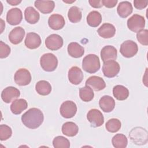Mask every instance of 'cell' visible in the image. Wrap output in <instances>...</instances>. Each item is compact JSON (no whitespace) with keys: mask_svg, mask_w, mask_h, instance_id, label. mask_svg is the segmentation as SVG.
Segmentation results:
<instances>
[{"mask_svg":"<svg viewBox=\"0 0 148 148\" xmlns=\"http://www.w3.org/2000/svg\"><path fill=\"white\" fill-rule=\"evenodd\" d=\"M68 77L69 81L74 85L80 84L83 79V73L82 71L77 66H72L68 71Z\"/></svg>","mask_w":148,"mask_h":148,"instance_id":"4fadbf2b","label":"cell"},{"mask_svg":"<svg viewBox=\"0 0 148 148\" xmlns=\"http://www.w3.org/2000/svg\"><path fill=\"white\" fill-rule=\"evenodd\" d=\"M20 95V92L17 88L9 86L3 90L1 93V98L3 102L9 103L16 99Z\"/></svg>","mask_w":148,"mask_h":148,"instance_id":"8fae6325","label":"cell"},{"mask_svg":"<svg viewBox=\"0 0 148 148\" xmlns=\"http://www.w3.org/2000/svg\"><path fill=\"white\" fill-rule=\"evenodd\" d=\"M133 11L132 5L128 1L121 2L117 8L119 16L122 18H126L130 16Z\"/></svg>","mask_w":148,"mask_h":148,"instance_id":"7402d4cb","label":"cell"},{"mask_svg":"<svg viewBox=\"0 0 148 148\" xmlns=\"http://www.w3.org/2000/svg\"><path fill=\"white\" fill-rule=\"evenodd\" d=\"M90 5L94 8H99L103 6L102 1L100 0H89Z\"/></svg>","mask_w":148,"mask_h":148,"instance_id":"ab89813d","label":"cell"},{"mask_svg":"<svg viewBox=\"0 0 148 148\" xmlns=\"http://www.w3.org/2000/svg\"><path fill=\"white\" fill-rule=\"evenodd\" d=\"M22 19V12L19 8H12L10 9L6 14V21L12 25H18L21 23Z\"/></svg>","mask_w":148,"mask_h":148,"instance_id":"7c38bea8","label":"cell"},{"mask_svg":"<svg viewBox=\"0 0 148 148\" xmlns=\"http://www.w3.org/2000/svg\"><path fill=\"white\" fill-rule=\"evenodd\" d=\"M6 2H7L8 3L10 4L11 5L14 6V5H18V3H21V1H16V0L13 1V0H12V1H6Z\"/></svg>","mask_w":148,"mask_h":148,"instance_id":"60d3db41","label":"cell"},{"mask_svg":"<svg viewBox=\"0 0 148 148\" xmlns=\"http://www.w3.org/2000/svg\"><path fill=\"white\" fill-rule=\"evenodd\" d=\"M77 106L76 103L72 101L64 102L60 108L61 115L65 119L73 117L76 113Z\"/></svg>","mask_w":148,"mask_h":148,"instance_id":"ba28073f","label":"cell"},{"mask_svg":"<svg viewBox=\"0 0 148 148\" xmlns=\"http://www.w3.org/2000/svg\"><path fill=\"white\" fill-rule=\"evenodd\" d=\"M82 12L80 9L77 6H72L68 10V19L71 22L73 23H76L79 22L82 19Z\"/></svg>","mask_w":148,"mask_h":148,"instance_id":"4dcf8cb0","label":"cell"},{"mask_svg":"<svg viewBox=\"0 0 148 148\" xmlns=\"http://www.w3.org/2000/svg\"><path fill=\"white\" fill-rule=\"evenodd\" d=\"M79 96L82 101L84 102L91 101L94 96L92 89L88 86L86 85L79 90Z\"/></svg>","mask_w":148,"mask_h":148,"instance_id":"1f68e13d","label":"cell"},{"mask_svg":"<svg viewBox=\"0 0 148 148\" xmlns=\"http://www.w3.org/2000/svg\"><path fill=\"white\" fill-rule=\"evenodd\" d=\"M117 2V0H102V4L106 8H112L116 6Z\"/></svg>","mask_w":148,"mask_h":148,"instance_id":"f35d334b","label":"cell"},{"mask_svg":"<svg viewBox=\"0 0 148 148\" xmlns=\"http://www.w3.org/2000/svg\"><path fill=\"white\" fill-rule=\"evenodd\" d=\"M121 124L120 121L117 119H109L106 123V129L108 131L114 133L117 132L121 128Z\"/></svg>","mask_w":148,"mask_h":148,"instance_id":"d6a6232c","label":"cell"},{"mask_svg":"<svg viewBox=\"0 0 148 148\" xmlns=\"http://www.w3.org/2000/svg\"><path fill=\"white\" fill-rule=\"evenodd\" d=\"M35 90L40 95H47L51 91V84L46 80H40L36 83Z\"/></svg>","mask_w":148,"mask_h":148,"instance_id":"83f0119b","label":"cell"},{"mask_svg":"<svg viewBox=\"0 0 148 148\" xmlns=\"http://www.w3.org/2000/svg\"><path fill=\"white\" fill-rule=\"evenodd\" d=\"M28 103L24 99H18L13 101L10 105V110L14 114H20L27 108Z\"/></svg>","mask_w":148,"mask_h":148,"instance_id":"d4e9b609","label":"cell"},{"mask_svg":"<svg viewBox=\"0 0 148 148\" xmlns=\"http://www.w3.org/2000/svg\"><path fill=\"white\" fill-rule=\"evenodd\" d=\"M69 55L73 58H79L83 56L84 49L83 46L76 42L70 43L67 48Z\"/></svg>","mask_w":148,"mask_h":148,"instance_id":"603a6c76","label":"cell"},{"mask_svg":"<svg viewBox=\"0 0 148 148\" xmlns=\"http://www.w3.org/2000/svg\"><path fill=\"white\" fill-rule=\"evenodd\" d=\"M148 3L147 1H140V0H135L134 1V5L136 9L141 10L145 8Z\"/></svg>","mask_w":148,"mask_h":148,"instance_id":"74e56055","label":"cell"},{"mask_svg":"<svg viewBox=\"0 0 148 148\" xmlns=\"http://www.w3.org/2000/svg\"><path fill=\"white\" fill-rule=\"evenodd\" d=\"M112 143L116 148H125L127 145L128 140L124 134H117L112 138Z\"/></svg>","mask_w":148,"mask_h":148,"instance_id":"f546056e","label":"cell"},{"mask_svg":"<svg viewBox=\"0 0 148 148\" xmlns=\"http://www.w3.org/2000/svg\"><path fill=\"white\" fill-rule=\"evenodd\" d=\"M120 70L119 64L114 60H109L103 62L102 72L105 76L112 78L116 76Z\"/></svg>","mask_w":148,"mask_h":148,"instance_id":"8992f818","label":"cell"},{"mask_svg":"<svg viewBox=\"0 0 148 148\" xmlns=\"http://www.w3.org/2000/svg\"><path fill=\"white\" fill-rule=\"evenodd\" d=\"M25 46L29 49H35L40 46L41 39L40 36L35 32H29L27 34L24 41Z\"/></svg>","mask_w":148,"mask_h":148,"instance_id":"5bb4252c","label":"cell"},{"mask_svg":"<svg viewBox=\"0 0 148 148\" xmlns=\"http://www.w3.org/2000/svg\"><path fill=\"white\" fill-rule=\"evenodd\" d=\"M99 105L102 111L109 113L114 109L115 107V101L110 96L104 95L100 98Z\"/></svg>","mask_w":148,"mask_h":148,"instance_id":"d6986e66","label":"cell"},{"mask_svg":"<svg viewBox=\"0 0 148 148\" xmlns=\"http://www.w3.org/2000/svg\"><path fill=\"white\" fill-rule=\"evenodd\" d=\"M97 32L103 38H110L115 35L116 28L112 24L104 23L98 28Z\"/></svg>","mask_w":148,"mask_h":148,"instance_id":"44dd1931","label":"cell"},{"mask_svg":"<svg viewBox=\"0 0 148 148\" xmlns=\"http://www.w3.org/2000/svg\"><path fill=\"white\" fill-rule=\"evenodd\" d=\"M14 80L15 83L18 86H27L31 81V75L28 69L20 68L16 72L14 76Z\"/></svg>","mask_w":148,"mask_h":148,"instance_id":"52a82bcc","label":"cell"},{"mask_svg":"<svg viewBox=\"0 0 148 148\" xmlns=\"http://www.w3.org/2000/svg\"><path fill=\"white\" fill-rule=\"evenodd\" d=\"M53 145L55 148H69L70 142L67 138L62 136H58L54 138Z\"/></svg>","mask_w":148,"mask_h":148,"instance_id":"836d02e7","label":"cell"},{"mask_svg":"<svg viewBox=\"0 0 148 148\" xmlns=\"http://www.w3.org/2000/svg\"><path fill=\"white\" fill-rule=\"evenodd\" d=\"M86 85L90 86L96 91H101L106 87V83L103 79L97 76H92L88 77L86 81Z\"/></svg>","mask_w":148,"mask_h":148,"instance_id":"9a60e30c","label":"cell"},{"mask_svg":"<svg viewBox=\"0 0 148 148\" xmlns=\"http://www.w3.org/2000/svg\"><path fill=\"white\" fill-rule=\"evenodd\" d=\"M82 68L89 73L97 72L100 68L99 57L94 54H90L84 57L82 61Z\"/></svg>","mask_w":148,"mask_h":148,"instance_id":"7a4b0ae2","label":"cell"},{"mask_svg":"<svg viewBox=\"0 0 148 148\" xmlns=\"http://www.w3.org/2000/svg\"><path fill=\"white\" fill-rule=\"evenodd\" d=\"M87 119L93 127L101 126L104 123V117L102 113L97 109H92L88 111Z\"/></svg>","mask_w":148,"mask_h":148,"instance_id":"9c48e42d","label":"cell"},{"mask_svg":"<svg viewBox=\"0 0 148 148\" xmlns=\"http://www.w3.org/2000/svg\"><path fill=\"white\" fill-rule=\"evenodd\" d=\"M65 22L64 17L59 14H53L51 15L48 20L49 26L54 30L62 29L65 25Z\"/></svg>","mask_w":148,"mask_h":148,"instance_id":"2e32d148","label":"cell"},{"mask_svg":"<svg viewBox=\"0 0 148 148\" xmlns=\"http://www.w3.org/2000/svg\"><path fill=\"white\" fill-rule=\"evenodd\" d=\"M78 131L79 128L73 122H66L62 126V132L67 136H74L78 133Z\"/></svg>","mask_w":148,"mask_h":148,"instance_id":"4316f807","label":"cell"},{"mask_svg":"<svg viewBox=\"0 0 148 148\" xmlns=\"http://www.w3.org/2000/svg\"><path fill=\"white\" fill-rule=\"evenodd\" d=\"M25 35V30L21 27L14 28L9 33V39L13 45H17L22 42Z\"/></svg>","mask_w":148,"mask_h":148,"instance_id":"e0dca14e","label":"cell"},{"mask_svg":"<svg viewBox=\"0 0 148 148\" xmlns=\"http://www.w3.org/2000/svg\"><path fill=\"white\" fill-rule=\"evenodd\" d=\"M113 96L119 101H124L129 96V91L127 88L122 85H116L113 88Z\"/></svg>","mask_w":148,"mask_h":148,"instance_id":"484cf974","label":"cell"},{"mask_svg":"<svg viewBox=\"0 0 148 148\" xmlns=\"http://www.w3.org/2000/svg\"><path fill=\"white\" fill-rule=\"evenodd\" d=\"M34 5L41 13L48 14L53 11L55 3L53 1H36Z\"/></svg>","mask_w":148,"mask_h":148,"instance_id":"ffe728a7","label":"cell"},{"mask_svg":"<svg viewBox=\"0 0 148 148\" xmlns=\"http://www.w3.org/2000/svg\"><path fill=\"white\" fill-rule=\"evenodd\" d=\"M128 28L132 32H138L145 26V18L139 14H134L127 20Z\"/></svg>","mask_w":148,"mask_h":148,"instance_id":"277c9868","label":"cell"},{"mask_svg":"<svg viewBox=\"0 0 148 148\" xmlns=\"http://www.w3.org/2000/svg\"><path fill=\"white\" fill-rule=\"evenodd\" d=\"M12 130L11 128L6 125L1 124L0 125V139L1 140H6L11 137Z\"/></svg>","mask_w":148,"mask_h":148,"instance_id":"e575fe53","label":"cell"},{"mask_svg":"<svg viewBox=\"0 0 148 148\" xmlns=\"http://www.w3.org/2000/svg\"><path fill=\"white\" fill-rule=\"evenodd\" d=\"M138 47L137 44L131 40L124 41L120 46V52L124 57L131 58L138 53Z\"/></svg>","mask_w":148,"mask_h":148,"instance_id":"5b68a950","label":"cell"},{"mask_svg":"<svg viewBox=\"0 0 148 148\" xmlns=\"http://www.w3.org/2000/svg\"><path fill=\"white\" fill-rule=\"evenodd\" d=\"M24 17L27 23L34 24L39 21L40 14L33 7L29 6L25 9Z\"/></svg>","mask_w":148,"mask_h":148,"instance_id":"cb8c5ba5","label":"cell"},{"mask_svg":"<svg viewBox=\"0 0 148 148\" xmlns=\"http://www.w3.org/2000/svg\"><path fill=\"white\" fill-rule=\"evenodd\" d=\"M10 53V47L3 43L2 41L0 42V58H5L8 57Z\"/></svg>","mask_w":148,"mask_h":148,"instance_id":"8d00e7d4","label":"cell"},{"mask_svg":"<svg viewBox=\"0 0 148 148\" xmlns=\"http://www.w3.org/2000/svg\"><path fill=\"white\" fill-rule=\"evenodd\" d=\"M44 116L42 112L38 108H32L28 109L21 116L23 124L29 129H36L43 123Z\"/></svg>","mask_w":148,"mask_h":148,"instance_id":"6da1fadb","label":"cell"},{"mask_svg":"<svg viewBox=\"0 0 148 148\" xmlns=\"http://www.w3.org/2000/svg\"><path fill=\"white\" fill-rule=\"evenodd\" d=\"M45 45L47 49L51 50H57L62 47L63 39L58 34H51L45 39Z\"/></svg>","mask_w":148,"mask_h":148,"instance_id":"30bf717a","label":"cell"},{"mask_svg":"<svg viewBox=\"0 0 148 148\" xmlns=\"http://www.w3.org/2000/svg\"><path fill=\"white\" fill-rule=\"evenodd\" d=\"M136 38L139 42L145 46L148 45V30L142 29L140 31L137 32Z\"/></svg>","mask_w":148,"mask_h":148,"instance_id":"d590c367","label":"cell"},{"mask_svg":"<svg viewBox=\"0 0 148 148\" xmlns=\"http://www.w3.org/2000/svg\"><path fill=\"white\" fill-rule=\"evenodd\" d=\"M102 21V16L99 12L93 10L89 13L87 16V23L92 27H98Z\"/></svg>","mask_w":148,"mask_h":148,"instance_id":"f1b7e54d","label":"cell"},{"mask_svg":"<svg viewBox=\"0 0 148 148\" xmlns=\"http://www.w3.org/2000/svg\"><path fill=\"white\" fill-rule=\"evenodd\" d=\"M117 56V49L113 46H106L101 51V57L103 62L109 60H116Z\"/></svg>","mask_w":148,"mask_h":148,"instance_id":"ac0fdd59","label":"cell"},{"mask_svg":"<svg viewBox=\"0 0 148 148\" xmlns=\"http://www.w3.org/2000/svg\"><path fill=\"white\" fill-rule=\"evenodd\" d=\"M40 64L42 68L47 72L54 71L57 67L58 60L52 53H46L40 58Z\"/></svg>","mask_w":148,"mask_h":148,"instance_id":"3957f363","label":"cell"}]
</instances>
